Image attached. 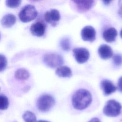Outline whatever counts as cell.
<instances>
[{"mask_svg": "<svg viewBox=\"0 0 122 122\" xmlns=\"http://www.w3.org/2000/svg\"><path fill=\"white\" fill-rule=\"evenodd\" d=\"M92 101L91 93L85 89H79L73 95L72 104L73 107L79 110H83L88 107Z\"/></svg>", "mask_w": 122, "mask_h": 122, "instance_id": "cell-1", "label": "cell"}, {"mask_svg": "<svg viewBox=\"0 0 122 122\" xmlns=\"http://www.w3.org/2000/svg\"><path fill=\"white\" fill-rule=\"evenodd\" d=\"M38 15V12L33 5L25 6L19 14L20 20L23 22H28L35 19Z\"/></svg>", "mask_w": 122, "mask_h": 122, "instance_id": "cell-2", "label": "cell"}, {"mask_svg": "<svg viewBox=\"0 0 122 122\" xmlns=\"http://www.w3.org/2000/svg\"><path fill=\"white\" fill-rule=\"evenodd\" d=\"M89 122H100L99 119L97 118H93Z\"/></svg>", "mask_w": 122, "mask_h": 122, "instance_id": "cell-25", "label": "cell"}, {"mask_svg": "<svg viewBox=\"0 0 122 122\" xmlns=\"http://www.w3.org/2000/svg\"><path fill=\"white\" fill-rule=\"evenodd\" d=\"M31 1H40L41 0H30Z\"/></svg>", "mask_w": 122, "mask_h": 122, "instance_id": "cell-29", "label": "cell"}, {"mask_svg": "<svg viewBox=\"0 0 122 122\" xmlns=\"http://www.w3.org/2000/svg\"><path fill=\"white\" fill-rule=\"evenodd\" d=\"M7 64V61L5 56L2 54H0V72L5 69Z\"/></svg>", "mask_w": 122, "mask_h": 122, "instance_id": "cell-21", "label": "cell"}, {"mask_svg": "<svg viewBox=\"0 0 122 122\" xmlns=\"http://www.w3.org/2000/svg\"><path fill=\"white\" fill-rule=\"evenodd\" d=\"M55 100L52 96L44 94L40 96L37 102V108L42 112L49 111L54 105Z\"/></svg>", "mask_w": 122, "mask_h": 122, "instance_id": "cell-3", "label": "cell"}, {"mask_svg": "<svg viewBox=\"0 0 122 122\" xmlns=\"http://www.w3.org/2000/svg\"><path fill=\"white\" fill-rule=\"evenodd\" d=\"M56 74L61 77H70L72 75L71 69L67 66H59L56 71Z\"/></svg>", "mask_w": 122, "mask_h": 122, "instance_id": "cell-15", "label": "cell"}, {"mask_svg": "<svg viewBox=\"0 0 122 122\" xmlns=\"http://www.w3.org/2000/svg\"><path fill=\"white\" fill-rule=\"evenodd\" d=\"M77 7L80 10H87L92 6L93 0H72Z\"/></svg>", "mask_w": 122, "mask_h": 122, "instance_id": "cell-12", "label": "cell"}, {"mask_svg": "<svg viewBox=\"0 0 122 122\" xmlns=\"http://www.w3.org/2000/svg\"><path fill=\"white\" fill-rule=\"evenodd\" d=\"M43 61L49 67L54 68L61 66L63 63L61 56L57 53H48L44 56Z\"/></svg>", "mask_w": 122, "mask_h": 122, "instance_id": "cell-5", "label": "cell"}, {"mask_svg": "<svg viewBox=\"0 0 122 122\" xmlns=\"http://www.w3.org/2000/svg\"><path fill=\"white\" fill-rule=\"evenodd\" d=\"M23 118L25 122H37L36 115L32 112L28 111L24 112Z\"/></svg>", "mask_w": 122, "mask_h": 122, "instance_id": "cell-17", "label": "cell"}, {"mask_svg": "<svg viewBox=\"0 0 122 122\" xmlns=\"http://www.w3.org/2000/svg\"><path fill=\"white\" fill-rule=\"evenodd\" d=\"M9 106L8 99L6 96L0 95V110H4L8 108Z\"/></svg>", "mask_w": 122, "mask_h": 122, "instance_id": "cell-18", "label": "cell"}, {"mask_svg": "<svg viewBox=\"0 0 122 122\" xmlns=\"http://www.w3.org/2000/svg\"><path fill=\"white\" fill-rule=\"evenodd\" d=\"M74 57L79 63H83L86 62L89 58V51L84 48H77L73 50Z\"/></svg>", "mask_w": 122, "mask_h": 122, "instance_id": "cell-6", "label": "cell"}, {"mask_svg": "<svg viewBox=\"0 0 122 122\" xmlns=\"http://www.w3.org/2000/svg\"><path fill=\"white\" fill-rule=\"evenodd\" d=\"M60 13L56 9H51L49 11H47L44 15L45 21L53 26L56 25L57 22L60 20Z\"/></svg>", "mask_w": 122, "mask_h": 122, "instance_id": "cell-7", "label": "cell"}, {"mask_svg": "<svg viewBox=\"0 0 122 122\" xmlns=\"http://www.w3.org/2000/svg\"><path fill=\"white\" fill-rule=\"evenodd\" d=\"M112 59L113 63L115 66H119L122 64V56L121 54H115L113 55Z\"/></svg>", "mask_w": 122, "mask_h": 122, "instance_id": "cell-22", "label": "cell"}, {"mask_svg": "<svg viewBox=\"0 0 122 122\" xmlns=\"http://www.w3.org/2000/svg\"><path fill=\"white\" fill-rule=\"evenodd\" d=\"M37 122H49L47 121H44V120H40Z\"/></svg>", "mask_w": 122, "mask_h": 122, "instance_id": "cell-27", "label": "cell"}, {"mask_svg": "<svg viewBox=\"0 0 122 122\" xmlns=\"http://www.w3.org/2000/svg\"></svg>", "mask_w": 122, "mask_h": 122, "instance_id": "cell-30", "label": "cell"}, {"mask_svg": "<svg viewBox=\"0 0 122 122\" xmlns=\"http://www.w3.org/2000/svg\"><path fill=\"white\" fill-rule=\"evenodd\" d=\"M120 36L122 38V29L121 30V31H120Z\"/></svg>", "mask_w": 122, "mask_h": 122, "instance_id": "cell-28", "label": "cell"}, {"mask_svg": "<svg viewBox=\"0 0 122 122\" xmlns=\"http://www.w3.org/2000/svg\"><path fill=\"white\" fill-rule=\"evenodd\" d=\"M121 109L122 106L119 102L114 100H111L106 103L103 112L107 116L116 117L120 114Z\"/></svg>", "mask_w": 122, "mask_h": 122, "instance_id": "cell-4", "label": "cell"}, {"mask_svg": "<svg viewBox=\"0 0 122 122\" xmlns=\"http://www.w3.org/2000/svg\"><path fill=\"white\" fill-rule=\"evenodd\" d=\"M103 3L105 5H108L110 4V3L112 0H102Z\"/></svg>", "mask_w": 122, "mask_h": 122, "instance_id": "cell-26", "label": "cell"}, {"mask_svg": "<svg viewBox=\"0 0 122 122\" xmlns=\"http://www.w3.org/2000/svg\"><path fill=\"white\" fill-rule=\"evenodd\" d=\"M117 86L119 91L121 92H122V76L119 79Z\"/></svg>", "mask_w": 122, "mask_h": 122, "instance_id": "cell-24", "label": "cell"}, {"mask_svg": "<svg viewBox=\"0 0 122 122\" xmlns=\"http://www.w3.org/2000/svg\"><path fill=\"white\" fill-rule=\"evenodd\" d=\"M119 10H118V14L122 17V0H119L118 1Z\"/></svg>", "mask_w": 122, "mask_h": 122, "instance_id": "cell-23", "label": "cell"}, {"mask_svg": "<svg viewBox=\"0 0 122 122\" xmlns=\"http://www.w3.org/2000/svg\"><path fill=\"white\" fill-rule=\"evenodd\" d=\"M117 35V31L116 30L112 27L108 28L103 32V39L108 42H113L115 41Z\"/></svg>", "mask_w": 122, "mask_h": 122, "instance_id": "cell-13", "label": "cell"}, {"mask_svg": "<svg viewBox=\"0 0 122 122\" xmlns=\"http://www.w3.org/2000/svg\"><path fill=\"white\" fill-rule=\"evenodd\" d=\"M98 53L102 59L106 60L112 56L113 51L111 47L108 45L102 44L98 49Z\"/></svg>", "mask_w": 122, "mask_h": 122, "instance_id": "cell-11", "label": "cell"}, {"mask_svg": "<svg viewBox=\"0 0 122 122\" xmlns=\"http://www.w3.org/2000/svg\"><path fill=\"white\" fill-rule=\"evenodd\" d=\"M46 26L45 24L41 21H38L33 24L30 27V31L32 35L37 36H42L45 31Z\"/></svg>", "mask_w": 122, "mask_h": 122, "instance_id": "cell-9", "label": "cell"}, {"mask_svg": "<svg viewBox=\"0 0 122 122\" xmlns=\"http://www.w3.org/2000/svg\"><path fill=\"white\" fill-rule=\"evenodd\" d=\"M21 2V0H6L7 6L11 8H15L19 6Z\"/></svg>", "mask_w": 122, "mask_h": 122, "instance_id": "cell-20", "label": "cell"}, {"mask_svg": "<svg viewBox=\"0 0 122 122\" xmlns=\"http://www.w3.org/2000/svg\"><path fill=\"white\" fill-rule=\"evenodd\" d=\"M61 47L62 50L65 51H68L71 48V44L68 38H64L62 39L60 42Z\"/></svg>", "mask_w": 122, "mask_h": 122, "instance_id": "cell-19", "label": "cell"}, {"mask_svg": "<svg viewBox=\"0 0 122 122\" xmlns=\"http://www.w3.org/2000/svg\"><path fill=\"white\" fill-rule=\"evenodd\" d=\"M101 87L104 94L108 95L115 92L117 88L113 83L108 80H103L101 82Z\"/></svg>", "mask_w": 122, "mask_h": 122, "instance_id": "cell-10", "label": "cell"}, {"mask_svg": "<svg viewBox=\"0 0 122 122\" xmlns=\"http://www.w3.org/2000/svg\"><path fill=\"white\" fill-rule=\"evenodd\" d=\"M96 32L94 29L91 26L84 27L81 31V37L84 41L92 42L95 39Z\"/></svg>", "mask_w": 122, "mask_h": 122, "instance_id": "cell-8", "label": "cell"}, {"mask_svg": "<svg viewBox=\"0 0 122 122\" xmlns=\"http://www.w3.org/2000/svg\"><path fill=\"white\" fill-rule=\"evenodd\" d=\"M30 77L29 71L25 69H19L15 72V77L19 80L28 79Z\"/></svg>", "mask_w": 122, "mask_h": 122, "instance_id": "cell-16", "label": "cell"}, {"mask_svg": "<svg viewBox=\"0 0 122 122\" xmlns=\"http://www.w3.org/2000/svg\"></svg>", "mask_w": 122, "mask_h": 122, "instance_id": "cell-31", "label": "cell"}, {"mask_svg": "<svg viewBox=\"0 0 122 122\" xmlns=\"http://www.w3.org/2000/svg\"><path fill=\"white\" fill-rule=\"evenodd\" d=\"M16 21L15 16L12 14H8L3 17L0 22L5 28H10L14 25Z\"/></svg>", "mask_w": 122, "mask_h": 122, "instance_id": "cell-14", "label": "cell"}]
</instances>
